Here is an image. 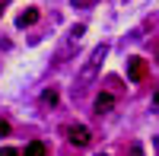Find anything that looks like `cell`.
<instances>
[{
	"label": "cell",
	"instance_id": "obj_4",
	"mask_svg": "<svg viewBox=\"0 0 159 156\" xmlns=\"http://www.w3.org/2000/svg\"><path fill=\"white\" fill-rule=\"evenodd\" d=\"M35 22H38V10H35V7H25L19 16H16V25H19V29H25V25H35Z\"/></svg>",
	"mask_w": 159,
	"mask_h": 156
},
{
	"label": "cell",
	"instance_id": "obj_3",
	"mask_svg": "<svg viewBox=\"0 0 159 156\" xmlns=\"http://www.w3.org/2000/svg\"><path fill=\"white\" fill-rule=\"evenodd\" d=\"M127 76L134 83H140L143 76H147V61H143V57H130L127 61Z\"/></svg>",
	"mask_w": 159,
	"mask_h": 156
},
{
	"label": "cell",
	"instance_id": "obj_12",
	"mask_svg": "<svg viewBox=\"0 0 159 156\" xmlns=\"http://www.w3.org/2000/svg\"><path fill=\"white\" fill-rule=\"evenodd\" d=\"M156 147H159V137H156Z\"/></svg>",
	"mask_w": 159,
	"mask_h": 156
},
{
	"label": "cell",
	"instance_id": "obj_2",
	"mask_svg": "<svg viewBox=\"0 0 159 156\" xmlns=\"http://www.w3.org/2000/svg\"><path fill=\"white\" fill-rule=\"evenodd\" d=\"M67 137H70V144H76V147H89V140H92L86 124H67Z\"/></svg>",
	"mask_w": 159,
	"mask_h": 156
},
{
	"label": "cell",
	"instance_id": "obj_10",
	"mask_svg": "<svg viewBox=\"0 0 159 156\" xmlns=\"http://www.w3.org/2000/svg\"><path fill=\"white\" fill-rule=\"evenodd\" d=\"M127 156H143V150H140V144H130V150H127Z\"/></svg>",
	"mask_w": 159,
	"mask_h": 156
},
{
	"label": "cell",
	"instance_id": "obj_8",
	"mask_svg": "<svg viewBox=\"0 0 159 156\" xmlns=\"http://www.w3.org/2000/svg\"><path fill=\"white\" fill-rule=\"evenodd\" d=\"M70 3H73L76 10H86V7H92V3H99V0H70Z\"/></svg>",
	"mask_w": 159,
	"mask_h": 156
},
{
	"label": "cell",
	"instance_id": "obj_5",
	"mask_svg": "<svg viewBox=\"0 0 159 156\" xmlns=\"http://www.w3.org/2000/svg\"><path fill=\"white\" fill-rule=\"evenodd\" d=\"M111 108H115V96L111 93H99L96 96V112L105 115V112H111Z\"/></svg>",
	"mask_w": 159,
	"mask_h": 156
},
{
	"label": "cell",
	"instance_id": "obj_13",
	"mask_svg": "<svg viewBox=\"0 0 159 156\" xmlns=\"http://www.w3.org/2000/svg\"><path fill=\"white\" fill-rule=\"evenodd\" d=\"M99 156H105V153H99Z\"/></svg>",
	"mask_w": 159,
	"mask_h": 156
},
{
	"label": "cell",
	"instance_id": "obj_11",
	"mask_svg": "<svg viewBox=\"0 0 159 156\" xmlns=\"http://www.w3.org/2000/svg\"><path fill=\"white\" fill-rule=\"evenodd\" d=\"M7 134H10V124H7L3 118H0V137H7Z\"/></svg>",
	"mask_w": 159,
	"mask_h": 156
},
{
	"label": "cell",
	"instance_id": "obj_9",
	"mask_svg": "<svg viewBox=\"0 0 159 156\" xmlns=\"http://www.w3.org/2000/svg\"><path fill=\"white\" fill-rule=\"evenodd\" d=\"M42 99H45V102H48V105H54V102H57V93H54V89H48V93H45V96H42Z\"/></svg>",
	"mask_w": 159,
	"mask_h": 156
},
{
	"label": "cell",
	"instance_id": "obj_7",
	"mask_svg": "<svg viewBox=\"0 0 159 156\" xmlns=\"http://www.w3.org/2000/svg\"><path fill=\"white\" fill-rule=\"evenodd\" d=\"M0 156H22V150H16V147H0Z\"/></svg>",
	"mask_w": 159,
	"mask_h": 156
},
{
	"label": "cell",
	"instance_id": "obj_6",
	"mask_svg": "<svg viewBox=\"0 0 159 156\" xmlns=\"http://www.w3.org/2000/svg\"><path fill=\"white\" fill-rule=\"evenodd\" d=\"M48 150H45V144L42 140H32V144H25V150H22V156H45Z\"/></svg>",
	"mask_w": 159,
	"mask_h": 156
},
{
	"label": "cell",
	"instance_id": "obj_1",
	"mask_svg": "<svg viewBox=\"0 0 159 156\" xmlns=\"http://www.w3.org/2000/svg\"><path fill=\"white\" fill-rule=\"evenodd\" d=\"M108 42H102V45H96V48H92L89 51V57L83 61V67H80V73H76V89H86L92 80H96V76H99V67H102V61L105 57H108Z\"/></svg>",
	"mask_w": 159,
	"mask_h": 156
}]
</instances>
